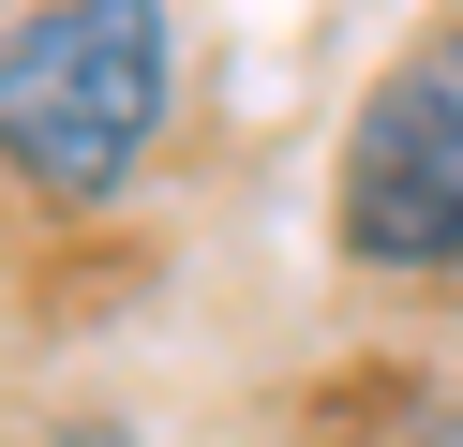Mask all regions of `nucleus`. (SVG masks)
Here are the masks:
<instances>
[{
  "instance_id": "f03ea898",
  "label": "nucleus",
  "mask_w": 463,
  "mask_h": 447,
  "mask_svg": "<svg viewBox=\"0 0 463 447\" xmlns=\"http://www.w3.org/2000/svg\"><path fill=\"white\" fill-rule=\"evenodd\" d=\"M344 268H449L463 254V15L419 30L344 119V194H329Z\"/></svg>"
},
{
  "instance_id": "f257e3e1",
  "label": "nucleus",
  "mask_w": 463,
  "mask_h": 447,
  "mask_svg": "<svg viewBox=\"0 0 463 447\" xmlns=\"http://www.w3.org/2000/svg\"><path fill=\"white\" fill-rule=\"evenodd\" d=\"M180 89V30L150 0H45L0 30V179H31L45 209H105L165 135Z\"/></svg>"
},
{
  "instance_id": "7ed1b4c3",
  "label": "nucleus",
  "mask_w": 463,
  "mask_h": 447,
  "mask_svg": "<svg viewBox=\"0 0 463 447\" xmlns=\"http://www.w3.org/2000/svg\"><path fill=\"white\" fill-rule=\"evenodd\" d=\"M90 447H105V433H90Z\"/></svg>"
}]
</instances>
